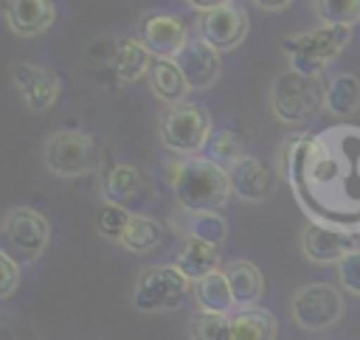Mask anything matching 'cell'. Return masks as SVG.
<instances>
[{
  "instance_id": "6da1fadb",
  "label": "cell",
  "mask_w": 360,
  "mask_h": 340,
  "mask_svg": "<svg viewBox=\"0 0 360 340\" xmlns=\"http://www.w3.org/2000/svg\"><path fill=\"white\" fill-rule=\"evenodd\" d=\"M172 188L177 202L191 214L219 211L233 194L228 171L217 160H205V157L183 160L172 177Z\"/></svg>"
},
{
  "instance_id": "7a4b0ae2",
  "label": "cell",
  "mask_w": 360,
  "mask_h": 340,
  "mask_svg": "<svg viewBox=\"0 0 360 340\" xmlns=\"http://www.w3.org/2000/svg\"><path fill=\"white\" fill-rule=\"evenodd\" d=\"M352 39V28L343 25H321L315 31H304L298 37H290L284 42V53L290 56V70H298L304 76H318L335 56L343 53V48Z\"/></svg>"
},
{
  "instance_id": "3957f363",
  "label": "cell",
  "mask_w": 360,
  "mask_h": 340,
  "mask_svg": "<svg viewBox=\"0 0 360 340\" xmlns=\"http://www.w3.org/2000/svg\"><path fill=\"white\" fill-rule=\"evenodd\" d=\"M323 93L326 90H321L318 76H304L298 70H284L276 79L273 93H270L273 115L281 124H290V126L307 124L318 112V107L323 104Z\"/></svg>"
},
{
  "instance_id": "277c9868",
  "label": "cell",
  "mask_w": 360,
  "mask_h": 340,
  "mask_svg": "<svg viewBox=\"0 0 360 340\" xmlns=\"http://www.w3.org/2000/svg\"><path fill=\"white\" fill-rule=\"evenodd\" d=\"M42 160H45V169L56 177H82V174L96 171L101 152H98L96 138L84 132L62 129L45 140Z\"/></svg>"
},
{
  "instance_id": "5b68a950",
  "label": "cell",
  "mask_w": 360,
  "mask_h": 340,
  "mask_svg": "<svg viewBox=\"0 0 360 340\" xmlns=\"http://www.w3.org/2000/svg\"><path fill=\"white\" fill-rule=\"evenodd\" d=\"M158 135L166 149L191 155L205 146V140L211 135V118L200 104L183 101V104L163 110V115L158 121Z\"/></svg>"
},
{
  "instance_id": "8992f818",
  "label": "cell",
  "mask_w": 360,
  "mask_h": 340,
  "mask_svg": "<svg viewBox=\"0 0 360 340\" xmlns=\"http://www.w3.org/2000/svg\"><path fill=\"white\" fill-rule=\"evenodd\" d=\"M3 242L6 253L17 261H34L39 259L51 244V225L48 219L34 208H11L3 219Z\"/></svg>"
},
{
  "instance_id": "52a82bcc",
  "label": "cell",
  "mask_w": 360,
  "mask_h": 340,
  "mask_svg": "<svg viewBox=\"0 0 360 340\" xmlns=\"http://www.w3.org/2000/svg\"><path fill=\"white\" fill-rule=\"evenodd\" d=\"M188 278L177 267H149L141 273L132 301L141 312H166L177 309L188 292Z\"/></svg>"
},
{
  "instance_id": "ba28073f",
  "label": "cell",
  "mask_w": 360,
  "mask_h": 340,
  "mask_svg": "<svg viewBox=\"0 0 360 340\" xmlns=\"http://www.w3.org/2000/svg\"><path fill=\"white\" fill-rule=\"evenodd\" d=\"M290 312L301 329H329L343 318V295L329 284H307L292 295Z\"/></svg>"
},
{
  "instance_id": "9c48e42d",
  "label": "cell",
  "mask_w": 360,
  "mask_h": 340,
  "mask_svg": "<svg viewBox=\"0 0 360 340\" xmlns=\"http://www.w3.org/2000/svg\"><path fill=\"white\" fill-rule=\"evenodd\" d=\"M155 59H177L180 51L188 45V28L180 17L166 11H149L141 20V37H138Z\"/></svg>"
},
{
  "instance_id": "30bf717a",
  "label": "cell",
  "mask_w": 360,
  "mask_h": 340,
  "mask_svg": "<svg viewBox=\"0 0 360 340\" xmlns=\"http://www.w3.org/2000/svg\"><path fill=\"white\" fill-rule=\"evenodd\" d=\"M197 31H200V39H205L211 48H217L222 53V51L236 48L245 39V34H248V14L239 6H233V3L211 8V11H200Z\"/></svg>"
},
{
  "instance_id": "8fae6325",
  "label": "cell",
  "mask_w": 360,
  "mask_h": 340,
  "mask_svg": "<svg viewBox=\"0 0 360 340\" xmlns=\"http://www.w3.org/2000/svg\"><path fill=\"white\" fill-rule=\"evenodd\" d=\"M11 81H14V90L20 93V98L42 112V110H51L59 98V81L51 70L45 67H37V65H14L11 67Z\"/></svg>"
},
{
  "instance_id": "7c38bea8",
  "label": "cell",
  "mask_w": 360,
  "mask_h": 340,
  "mask_svg": "<svg viewBox=\"0 0 360 340\" xmlns=\"http://www.w3.org/2000/svg\"><path fill=\"white\" fill-rule=\"evenodd\" d=\"M174 62L183 70L191 90H205L219 76V51L211 48L205 39H188V45L180 51Z\"/></svg>"
},
{
  "instance_id": "4fadbf2b",
  "label": "cell",
  "mask_w": 360,
  "mask_h": 340,
  "mask_svg": "<svg viewBox=\"0 0 360 340\" xmlns=\"http://www.w3.org/2000/svg\"><path fill=\"white\" fill-rule=\"evenodd\" d=\"M53 0H6V22L17 37H39L53 25Z\"/></svg>"
},
{
  "instance_id": "5bb4252c",
  "label": "cell",
  "mask_w": 360,
  "mask_h": 340,
  "mask_svg": "<svg viewBox=\"0 0 360 340\" xmlns=\"http://www.w3.org/2000/svg\"><path fill=\"white\" fill-rule=\"evenodd\" d=\"M301 250L315 264H338L354 247H352V236L343 230H332L323 225H307L301 236Z\"/></svg>"
},
{
  "instance_id": "9a60e30c",
  "label": "cell",
  "mask_w": 360,
  "mask_h": 340,
  "mask_svg": "<svg viewBox=\"0 0 360 340\" xmlns=\"http://www.w3.org/2000/svg\"><path fill=\"white\" fill-rule=\"evenodd\" d=\"M231 188L242 200H262L273 188V171L253 155H242L236 163L228 166Z\"/></svg>"
},
{
  "instance_id": "2e32d148",
  "label": "cell",
  "mask_w": 360,
  "mask_h": 340,
  "mask_svg": "<svg viewBox=\"0 0 360 340\" xmlns=\"http://www.w3.org/2000/svg\"><path fill=\"white\" fill-rule=\"evenodd\" d=\"M101 194L112 205H129L149 194V180L135 166H112L101 177Z\"/></svg>"
},
{
  "instance_id": "e0dca14e",
  "label": "cell",
  "mask_w": 360,
  "mask_h": 340,
  "mask_svg": "<svg viewBox=\"0 0 360 340\" xmlns=\"http://www.w3.org/2000/svg\"><path fill=\"white\" fill-rule=\"evenodd\" d=\"M152 53L141 39H118L110 45V67L121 81H135L141 76H149L152 70Z\"/></svg>"
},
{
  "instance_id": "ac0fdd59",
  "label": "cell",
  "mask_w": 360,
  "mask_h": 340,
  "mask_svg": "<svg viewBox=\"0 0 360 340\" xmlns=\"http://www.w3.org/2000/svg\"><path fill=\"white\" fill-rule=\"evenodd\" d=\"M174 267L194 284V281L217 273V267H219V250L211 242H202L197 236H186L183 244H180V250H177V256H174Z\"/></svg>"
},
{
  "instance_id": "d6986e66",
  "label": "cell",
  "mask_w": 360,
  "mask_h": 340,
  "mask_svg": "<svg viewBox=\"0 0 360 340\" xmlns=\"http://www.w3.org/2000/svg\"><path fill=\"white\" fill-rule=\"evenodd\" d=\"M149 87L152 93L166 104V107H174V104H183L191 84L186 81L183 70L177 67L174 59H155L152 62V70H149Z\"/></svg>"
},
{
  "instance_id": "ffe728a7",
  "label": "cell",
  "mask_w": 360,
  "mask_h": 340,
  "mask_svg": "<svg viewBox=\"0 0 360 340\" xmlns=\"http://www.w3.org/2000/svg\"><path fill=\"white\" fill-rule=\"evenodd\" d=\"M225 275H228V284H231V292H233L236 306H242V309L256 306V301L264 292L262 270L253 261H248V259H236V261H231L225 267Z\"/></svg>"
},
{
  "instance_id": "44dd1931",
  "label": "cell",
  "mask_w": 360,
  "mask_h": 340,
  "mask_svg": "<svg viewBox=\"0 0 360 340\" xmlns=\"http://www.w3.org/2000/svg\"><path fill=\"white\" fill-rule=\"evenodd\" d=\"M191 292L200 303L202 312H219V315H228L236 301H233V292H231V284H228V275L225 273H211L200 281L191 284Z\"/></svg>"
},
{
  "instance_id": "7402d4cb",
  "label": "cell",
  "mask_w": 360,
  "mask_h": 340,
  "mask_svg": "<svg viewBox=\"0 0 360 340\" xmlns=\"http://www.w3.org/2000/svg\"><path fill=\"white\" fill-rule=\"evenodd\" d=\"M233 340H276V318L267 309L248 306L231 315Z\"/></svg>"
},
{
  "instance_id": "603a6c76",
  "label": "cell",
  "mask_w": 360,
  "mask_h": 340,
  "mask_svg": "<svg viewBox=\"0 0 360 340\" xmlns=\"http://www.w3.org/2000/svg\"><path fill=\"white\" fill-rule=\"evenodd\" d=\"M323 104L335 115H352V112H357L360 110V79H354L352 73L335 76L326 84Z\"/></svg>"
},
{
  "instance_id": "cb8c5ba5",
  "label": "cell",
  "mask_w": 360,
  "mask_h": 340,
  "mask_svg": "<svg viewBox=\"0 0 360 340\" xmlns=\"http://www.w3.org/2000/svg\"><path fill=\"white\" fill-rule=\"evenodd\" d=\"M160 242H163L160 225H158L155 219H149V216L132 214V219H129V225H127V230H124L121 244H124L129 253H149V250H155Z\"/></svg>"
},
{
  "instance_id": "d4e9b609",
  "label": "cell",
  "mask_w": 360,
  "mask_h": 340,
  "mask_svg": "<svg viewBox=\"0 0 360 340\" xmlns=\"http://www.w3.org/2000/svg\"><path fill=\"white\" fill-rule=\"evenodd\" d=\"M188 334L191 340H233V329H231V315H219V312H197L188 320Z\"/></svg>"
},
{
  "instance_id": "484cf974",
  "label": "cell",
  "mask_w": 360,
  "mask_h": 340,
  "mask_svg": "<svg viewBox=\"0 0 360 340\" xmlns=\"http://www.w3.org/2000/svg\"><path fill=\"white\" fill-rule=\"evenodd\" d=\"M312 3L323 25L352 28L354 22H360V0H312Z\"/></svg>"
},
{
  "instance_id": "4316f807",
  "label": "cell",
  "mask_w": 360,
  "mask_h": 340,
  "mask_svg": "<svg viewBox=\"0 0 360 340\" xmlns=\"http://www.w3.org/2000/svg\"><path fill=\"white\" fill-rule=\"evenodd\" d=\"M186 236H197V239L219 247V242H225V236H228V225L217 211H200V214H191V225H188Z\"/></svg>"
},
{
  "instance_id": "83f0119b",
  "label": "cell",
  "mask_w": 360,
  "mask_h": 340,
  "mask_svg": "<svg viewBox=\"0 0 360 340\" xmlns=\"http://www.w3.org/2000/svg\"><path fill=\"white\" fill-rule=\"evenodd\" d=\"M129 219H132V214H129L124 205H112V202H107V205L98 211V216H96V230H98L104 239L121 244Z\"/></svg>"
},
{
  "instance_id": "f1b7e54d",
  "label": "cell",
  "mask_w": 360,
  "mask_h": 340,
  "mask_svg": "<svg viewBox=\"0 0 360 340\" xmlns=\"http://www.w3.org/2000/svg\"><path fill=\"white\" fill-rule=\"evenodd\" d=\"M338 281L346 292L360 295V250L357 247L338 261Z\"/></svg>"
},
{
  "instance_id": "f546056e",
  "label": "cell",
  "mask_w": 360,
  "mask_h": 340,
  "mask_svg": "<svg viewBox=\"0 0 360 340\" xmlns=\"http://www.w3.org/2000/svg\"><path fill=\"white\" fill-rule=\"evenodd\" d=\"M20 281V261L11 259L6 250L0 253V298H8Z\"/></svg>"
},
{
  "instance_id": "4dcf8cb0",
  "label": "cell",
  "mask_w": 360,
  "mask_h": 340,
  "mask_svg": "<svg viewBox=\"0 0 360 340\" xmlns=\"http://www.w3.org/2000/svg\"><path fill=\"white\" fill-rule=\"evenodd\" d=\"M242 157V146H239V140L225 129V132H219L217 138H214V160H225L228 166L231 163H236Z\"/></svg>"
},
{
  "instance_id": "1f68e13d",
  "label": "cell",
  "mask_w": 360,
  "mask_h": 340,
  "mask_svg": "<svg viewBox=\"0 0 360 340\" xmlns=\"http://www.w3.org/2000/svg\"><path fill=\"white\" fill-rule=\"evenodd\" d=\"M231 0H188L191 8L197 11H211V8H219V6H228Z\"/></svg>"
},
{
  "instance_id": "d6a6232c",
  "label": "cell",
  "mask_w": 360,
  "mask_h": 340,
  "mask_svg": "<svg viewBox=\"0 0 360 340\" xmlns=\"http://www.w3.org/2000/svg\"><path fill=\"white\" fill-rule=\"evenodd\" d=\"M259 8H264V11H284L292 0H253Z\"/></svg>"
}]
</instances>
